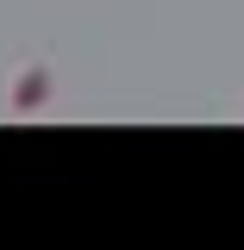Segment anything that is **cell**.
<instances>
[{"label": "cell", "instance_id": "obj_1", "mask_svg": "<svg viewBox=\"0 0 244 250\" xmlns=\"http://www.w3.org/2000/svg\"><path fill=\"white\" fill-rule=\"evenodd\" d=\"M44 100H50V69H44V62H25V69H19V82H13V113L31 119Z\"/></svg>", "mask_w": 244, "mask_h": 250}]
</instances>
